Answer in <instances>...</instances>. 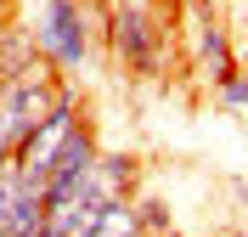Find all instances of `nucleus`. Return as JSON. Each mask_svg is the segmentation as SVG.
<instances>
[{"instance_id": "1", "label": "nucleus", "mask_w": 248, "mask_h": 237, "mask_svg": "<svg viewBox=\"0 0 248 237\" xmlns=\"http://www.w3.org/2000/svg\"><path fill=\"white\" fill-rule=\"evenodd\" d=\"M62 91H68V79H62L46 57L29 63L23 74H6V79H0V142H6V153L23 147V136L62 102Z\"/></svg>"}, {"instance_id": "2", "label": "nucleus", "mask_w": 248, "mask_h": 237, "mask_svg": "<svg viewBox=\"0 0 248 237\" xmlns=\"http://www.w3.org/2000/svg\"><path fill=\"white\" fill-rule=\"evenodd\" d=\"M34 51L57 68L62 79L79 74V68L91 63V6L85 0H46L40 12H34Z\"/></svg>"}, {"instance_id": "3", "label": "nucleus", "mask_w": 248, "mask_h": 237, "mask_svg": "<svg viewBox=\"0 0 248 237\" xmlns=\"http://www.w3.org/2000/svg\"><path fill=\"white\" fill-rule=\"evenodd\" d=\"M108 46L141 79H153L164 68V29H158V17H153L147 0H113L108 6Z\"/></svg>"}, {"instance_id": "4", "label": "nucleus", "mask_w": 248, "mask_h": 237, "mask_svg": "<svg viewBox=\"0 0 248 237\" xmlns=\"http://www.w3.org/2000/svg\"><path fill=\"white\" fill-rule=\"evenodd\" d=\"M85 125V108H79V96H74V85L62 91V102L40 119V125L23 136V147L12 153V164H17V175L29 181V187H46V175H51V164L62 158V147H68V136Z\"/></svg>"}, {"instance_id": "5", "label": "nucleus", "mask_w": 248, "mask_h": 237, "mask_svg": "<svg viewBox=\"0 0 248 237\" xmlns=\"http://www.w3.org/2000/svg\"><path fill=\"white\" fill-rule=\"evenodd\" d=\"M192 51H198V74L209 79L215 91H220V85H226L232 74H243V68H237V51H232V34L220 29L209 12L192 23Z\"/></svg>"}, {"instance_id": "6", "label": "nucleus", "mask_w": 248, "mask_h": 237, "mask_svg": "<svg viewBox=\"0 0 248 237\" xmlns=\"http://www.w3.org/2000/svg\"><path fill=\"white\" fill-rule=\"evenodd\" d=\"M136 158L130 153H102L91 164V175L79 181V198H91V204H119V198H136Z\"/></svg>"}, {"instance_id": "7", "label": "nucleus", "mask_w": 248, "mask_h": 237, "mask_svg": "<svg viewBox=\"0 0 248 237\" xmlns=\"http://www.w3.org/2000/svg\"><path fill=\"white\" fill-rule=\"evenodd\" d=\"M91 237H141V226H136V198L102 204V215H96V232H91Z\"/></svg>"}, {"instance_id": "8", "label": "nucleus", "mask_w": 248, "mask_h": 237, "mask_svg": "<svg viewBox=\"0 0 248 237\" xmlns=\"http://www.w3.org/2000/svg\"><path fill=\"white\" fill-rule=\"evenodd\" d=\"M136 226H141V237H175V215L158 198H136Z\"/></svg>"}, {"instance_id": "9", "label": "nucleus", "mask_w": 248, "mask_h": 237, "mask_svg": "<svg viewBox=\"0 0 248 237\" xmlns=\"http://www.w3.org/2000/svg\"><path fill=\"white\" fill-rule=\"evenodd\" d=\"M23 192H29V181H23V175H17V164L6 158V164H0V237H6V226H12V209H17V198H23Z\"/></svg>"}, {"instance_id": "10", "label": "nucleus", "mask_w": 248, "mask_h": 237, "mask_svg": "<svg viewBox=\"0 0 248 237\" xmlns=\"http://www.w3.org/2000/svg\"><path fill=\"white\" fill-rule=\"evenodd\" d=\"M220 108H232V113H248V74H232L226 85H220Z\"/></svg>"}, {"instance_id": "11", "label": "nucleus", "mask_w": 248, "mask_h": 237, "mask_svg": "<svg viewBox=\"0 0 248 237\" xmlns=\"http://www.w3.org/2000/svg\"><path fill=\"white\" fill-rule=\"evenodd\" d=\"M6 17H12V0H0V23H6Z\"/></svg>"}, {"instance_id": "12", "label": "nucleus", "mask_w": 248, "mask_h": 237, "mask_svg": "<svg viewBox=\"0 0 248 237\" xmlns=\"http://www.w3.org/2000/svg\"><path fill=\"white\" fill-rule=\"evenodd\" d=\"M243 40H248V12H243Z\"/></svg>"}, {"instance_id": "13", "label": "nucleus", "mask_w": 248, "mask_h": 237, "mask_svg": "<svg viewBox=\"0 0 248 237\" xmlns=\"http://www.w3.org/2000/svg\"><path fill=\"white\" fill-rule=\"evenodd\" d=\"M237 237H248V232H237Z\"/></svg>"}]
</instances>
